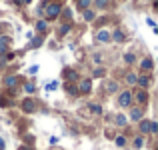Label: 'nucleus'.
Here are the masks:
<instances>
[{
	"mask_svg": "<svg viewBox=\"0 0 158 150\" xmlns=\"http://www.w3.org/2000/svg\"><path fill=\"white\" fill-rule=\"evenodd\" d=\"M60 4H46V18L48 20H52V18H56L58 14H60Z\"/></svg>",
	"mask_w": 158,
	"mask_h": 150,
	"instance_id": "nucleus-1",
	"label": "nucleus"
},
{
	"mask_svg": "<svg viewBox=\"0 0 158 150\" xmlns=\"http://www.w3.org/2000/svg\"><path fill=\"white\" fill-rule=\"evenodd\" d=\"M118 104H120V106H130V104H132V92H130V90H124V92H120Z\"/></svg>",
	"mask_w": 158,
	"mask_h": 150,
	"instance_id": "nucleus-2",
	"label": "nucleus"
},
{
	"mask_svg": "<svg viewBox=\"0 0 158 150\" xmlns=\"http://www.w3.org/2000/svg\"><path fill=\"white\" fill-rule=\"evenodd\" d=\"M142 116H144V108L142 106H134L130 110V118L136 120V122H140V120H142Z\"/></svg>",
	"mask_w": 158,
	"mask_h": 150,
	"instance_id": "nucleus-3",
	"label": "nucleus"
},
{
	"mask_svg": "<svg viewBox=\"0 0 158 150\" xmlns=\"http://www.w3.org/2000/svg\"><path fill=\"white\" fill-rule=\"evenodd\" d=\"M136 84H138L142 90H146L148 86H150V76H146V74H144V76H138L136 78Z\"/></svg>",
	"mask_w": 158,
	"mask_h": 150,
	"instance_id": "nucleus-4",
	"label": "nucleus"
},
{
	"mask_svg": "<svg viewBox=\"0 0 158 150\" xmlns=\"http://www.w3.org/2000/svg\"><path fill=\"white\" fill-rule=\"evenodd\" d=\"M22 110L24 112H34L36 110V102H34V100H30V98H26L22 102Z\"/></svg>",
	"mask_w": 158,
	"mask_h": 150,
	"instance_id": "nucleus-5",
	"label": "nucleus"
},
{
	"mask_svg": "<svg viewBox=\"0 0 158 150\" xmlns=\"http://www.w3.org/2000/svg\"><path fill=\"white\" fill-rule=\"evenodd\" d=\"M136 102H138L140 106L148 102V92L146 90H138V92H136Z\"/></svg>",
	"mask_w": 158,
	"mask_h": 150,
	"instance_id": "nucleus-6",
	"label": "nucleus"
},
{
	"mask_svg": "<svg viewBox=\"0 0 158 150\" xmlns=\"http://www.w3.org/2000/svg\"><path fill=\"white\" fill-rule=\"evenodd\" d=\"M140 68H142L144 72H150V70L154 68V62H152V58H144V60L140 62Z\"/></svg>",
	"mask_w": 158,
	"mask_h": 150,
	"instance_id": "nucleus-7",
	"label": "nucleus"
},
{
	"mask_svg": "<svg viewBox=\"0 0 158 150\" xmlns=\"http://www.w3.org/2000/svg\"><path fill=\"white\" fill-rule=\"evenodd\" d=\"M96 40H98V42H102V44H104V42H110V32H108V30H100L96 34Z\"/></svg>",
	"mask_w": 158,
	"mask_h": 150,
	"instance_id": "nucleus-8",
	"label": "nucleus"
},
{
	"mask_svg": "<svg viewBox=\"0 0 158 150\" xmlns=\"http://www.w3.org/2000/svg\"><path fill=\"white\" fill-rule=\"evenodd\" d=\"M124 32L122 30H114V34H110V40H114V42H124Z\"/></svg>",
	"mask_w": 158,
	"mask_h": 150,
	"instance_id": "nucleus-9",
	"label": "nucleus"
},
{
	"mask_svg": "<svg viewBox=\"0 0 158 150\" xmlns=\"http://www.w3.org/2000/svg\"><path fill=\"white\" fill-rule=\"evenodd\" d=\"M110 0H94V6H96L98 8V10H106V8L108 6H110Z\"/></svg>",
	"mask_w": 158,
	"mask_h": 150,
	"instance_id": "nucleus-10",
	"label": "nucleus"
},
{
	"mask_svg": "<svg viewBox=\"0 0 158 150\" xmlns=\"http://www.w3.org/2000/svg\"><path fill=\"white\" fill-rule=\"evenodd\" d=\"M36 30H38L40 34H44V32L48 30V20H38V22H36Z\"/></svg>",
	"mask_w": 158,
	"mask_h": 150,
	"instance_id": "nucleus-11",
	"label": "nucleus"
},
{
	"mask_svg": "<svg viewBox=\"0 0 158 150\" xmlns=\"http://www.w3.org/2000/svg\"><path fill=\"white\" fill-rule=\"evenodd\" d=\"M90 88H92V82H90V80H82L80 82V92L82 94H88Z\"/></svg>",
	"mask_w": 158,
	"mask_h": 150,
	"instance_id": "nucleus-12",
	"label": "nucleus"
},
{
	"mask_svg": "<svg viewBox=\"0 0 158 150\" xmlns=\"http://www.w3.org/2000/svg\"><path fill=\"white\" fill-rule=\"evenodd\" d=\"M4 84H6L8 88H16V84H18V78H16V76H6Z\"/></svg>",
	"mask_w": 158,
	"mask_h": 150,
	"instance_id": "nucleus-13",
	"label": "nucleus"
},
{
	"mask_svg": "<svg viewBox=\"0 0 158 150\" xmlns=\"http://www.w3.org/2000/svg\"><path fill=\"white\" fill-rule=\"evenodd\" d=\"M140 132H142V134H148V132H150V120H140Z\"/></svg>",
	"mask_w": 158,
	"mask_h": 150,
	"instance_id": "nucleus-14",
	"label": "nucleus"
},
{
	"mask_svg": "<svg viewBox=\"0 0 158 150\" xmlns=\"http://www.w3.org/2000/svg\"><path fill=\"white\" fill-rule=\"evenodd\" d=\"M90 2H92V0H76V6H78V10H86V8L90 6Z\"/></svg>",
	"mask_w": 158,
	"mask_h": 150,
	"instance_id": "nucleus-15",
	"label": "nucleus"
},
{
	"mask_svg": "<svg viewBox=\"0 0 158 150\" xmlns=\"http://www.w3.org/2000/svg\"><path fill=\"white\" fill-rule=\"evenodd\" d=\"M116 124H118V126H126V124H128L126 116H124V114H116Z\"/></svg>",
	"mask_w": 158,
	"mask_h": 150,
	"instance_id": "nucleus-16",
	"label": "nucleus"
},
{
	"mask_svg": "<svg viewBox=\"0 0 158 150\" xmlns=\"http://www.w3.org/2000/svg\"><path fill=\"white\" fill-rule=\"evenodd\" d=\"M64 76L68 78V80H76V78H78V74L74 72V70H70V68H68V70H64Z\"/></svg>",
	"mask_w": 158,
	"mask_h": 150,
	"instance_id": "nucleus-17",
	"label": "nucleus"
},
{
	"mask_svg": "<svg viewBox=\"0 0 158 150\" xmlns=\"http://www.w3.org/2000/svg\"><path fill=\"white\" fill-rule=\"evenodd\" d=\"M106 90H108V92H116V90H118V84H116V82L114 80H110V82H108V84H106Z\"/></svg>",
	"mask_w": 158,
	"mask_h": 150,
	"instance_id": "nucleus-18",
	"label": "nucleus"
},
{
	"mask_svg": "<svg viewBox=\"0 0 158 150\" xmlns=\"http://www.w3.org/2000/svg\"><path fill=\"white\" fill-rule=\"evenodd\" d=\"M134 60H136V56H134L132 52L124 54V62H126V64H134Z\"/></svg>",
	"mask_w": 158,
	"mask_h": 150,
	"instance_id": "nucleus-19",
	"label": "nucleus"
},
{
	"mask_svg": "<svg viewBox=\"0 0 158 150\" xmlns=\"http://www.w3.org/2000/svg\"><path fill=\"white\" fill-rule=\"evenodd\" d=\"M68 32H70V24H62V26L58 28V34H60V36L68 34Z\"/></svg>",
	"mask_w": 158,
	"mask_h": 150,
	"instance_id": "nucleus-20",
	"label": "nucleus"
},
{
	"mask_svg": "<svg viewBox=\"0 0 158 150\" xmlns=\"http://www.w3.org/2000/svg\"><path fill=\"white\" fill-rule=\"evenodd\" d=\"M88 106H90V110H92L94 112V114H102V106H100V104H88Z\"/></svg>",
	"mask_w": 158,
	"mask_h": 150,
	"instance_id": "nucleus-21",
	"label": "nucleus"
},
{
	"mask_svg": "<svg viewBox=\"0 0 158 150\" xmlns=\"http://www.w3.org/2000/svg\"><path fill=\"white\" fill-rule=\"evenodd\" d=\"M136 78H138V76H136L134 72H128L126 74V82H128V84H136Z\"/></svg>",
	"mask_w": 158,
	"mask_h": 150,
	"instance_id": "nucleus-22",
	"label": "nucleus"
},
{
	"mask_svg": "<svg viewBox=\"0 0 158 150\" xmlns=\"http://www.w3.org/2000/svg\"><path fill=\"white\" fill-rule=\"evenodd\" d=\"M144 146V138L142 136H138V138H134V148L138 150V148H142Z\"/></svg>",
	"mask_w": 158,
	"mask_h": 150,
	"instance_id": "nucleus-23",
	"label": "nucleus"
},
{
	"mask_svg": "<svg viewBox=\"0 0 158 150\" xmlns=\"http://www.w3.org/2000/svg\"><path fill=\"white\" fill-rule=\"evenodd\" d=\"M32 48H38V46H42V36H36L34 40H32V44H30Z\"/></svg>",
	"mask_w": 158,
	"mask_h": 150,
	"instance_id": "nucleus-24",
	"label": "nucleus"
},
{
	"mask_svg": "<svg viewBox=\"0 0 158 150\" xmlns=\"http://www.w3.org/2000/svg\"><path fill=\"white\" fill-rule=\"evenodd\" d=\"M84 20H94V10H84Z\"/></svg>",
	"mask_w": 158,
	"mask_h": 150,
	"instance_id": "nucleus-25",
	"label": "nucleus"
},
{
	"mask_svg": "<svg viewBox=\"0 0 158 150\" xmlns=\"http://www.w3.org/2000/svg\"><path fill=\"white\" fill-rule=\"evenodd\" d=\"M10 44V36H0V46H8Z\"/></svg>",
	"mask_w": 158,
	"mask_h": 150,
	"instance_id": "nucleus-26",
	"label": "nucleus"
},
{
	"mask_svg": "<svg viewBox=\"0 0 158 150\" xmlns=\"http://www.w3.org/2000/svg\"><path fill=\"white\" fill-rule=\"evenodd\" d=\"M92 76H94V78H102V76H104V70H102V68H96V70L92 72Z\"/></svg>",
	"mask_w": 158,
	"mask_h": 150,
	"instance_id": "nucleus-27",
	"label": "nucleus"
},
{
	"mask_svg": "<svg viewBox=\"0 0 158 150\" xmlns=\"http://www.w3.org/2000/svg\"><path fill=\"white\" fill-rule=\"evenodd\" d=\"M24 90H26L28 94H32V92H34L36 88H34V84H30V82H28V84H24Z\"/></svg>",
	"mask_w": 158,
	"mask_h": 150,
	"instance_id": "nucleus-28",
	"label": "nucleus"
},
{
	"mask_svg": "<svg viewBox=\"0 0 158 150\" xmlns=\"http://www.w3.org/2000/svg\"><path fill=\"white\" fill-rule=\"evenodd\" d=\"M116 144H118V146H124V144H126V138H124V136H116Z\"/></svg>",
	"mask_w": 158,
	"mask_h": 150,
	"instance_id": "nucleus-29",
	"label": "nucleus"
},
{
	"mask_svg": "<svg viewBox=\"0 0 158 150\" xmlns=\"http://www.w3.org/2000/svg\"><path fill=\"white\" fill-rule=\"evenodd\" d=\"M156 132H158V124L150 120V134H156Z\"/></svg>",
	"mask_w": 158,
	"mask_h": 150,
	"instance_id": "nucleus-30",
	"label": "nucleus"
},
{
	"mask_svg": "<svg viewBox=\"0 0 158 150\" xmlns=\"http://www.w3.org/2000/svg\"><path fill=\"white\" fill-rule=\"evenodd\" d=\"M64 18H66V20H70V18H72V10H68V8H64Z\"/></svg>",
	"mask_w": 158,
	"mask_h": 150,
	"instance_id": "nucleus-31",
	"label": "nucleus"
},
{
	"mask_svg": "<svg viewBox=\"0 0 158 150\" xmlns=\"http://www.w3.org/2000/svg\"><path fill=\"white\" fill-rule=\"evenodd\" d=\"M14 4H18V6H22V4H24V0H14Z\"/></svg>",
	"mask_w": 158,
	"mask_h": 150,
	"instance_id": "nucleus-32",
	"label": "nucleus"
},
{
	"mask_svg": "<svg viewBox=\"0 0 158 150\" xmlns=\"http://www.w3.org/2000/svg\"><path fill=\"white\" fill-rule=\"evenodd\" d=\"M0 150H4V140L0 138Z\"/></svg>",
	"mask_w": 158,
	"mask_h": 150,
	"instance_id": "nucleus-33",
	"label": "nucleus"
},
{
	"mask_svg": "<svg viewBox=\"0 0 158 150\" xmlns=\"http://www.w3.org/2000/svg\"><path fill=\"white\" fill-rule=\"evenodd\" d=\"M18 150H30V148H28V146H20Z\"/></svg>",
	"mask_w": 158,
	"mask_h": 150,
	"instance_id": "nucleus-34",
	"label": "nucleus"
},
{
	"mask_svg": "<svg viewBox=\"0 0 158 150\" xmlns=\"http://www.w3.org/2000/svg\"><path fill=\"white\" fill-rule=\"evenodd\" d=\"M28 2H30V0H24V4H28Z\"/></svg>",
	"mask_w": 158,
	"mask_h": 150,
	"instance_id": "nucleus-35",
	"label": "nucleus"
},
{
	"mask_svg": "<svg viewBox=\"0 0 158 150\" xmlns=\"http://www.w3.org/2000/svg\"><path fill=\"white\" fill-rule=\"evenodd\" d=\"M0 102H2V96H0Z\"/></svg>",
	"mask_w": 158,
	"mask_h": 150,
	"instance_id": "nucleus-36",
	"label": "nucleus"
}]
</instances>
